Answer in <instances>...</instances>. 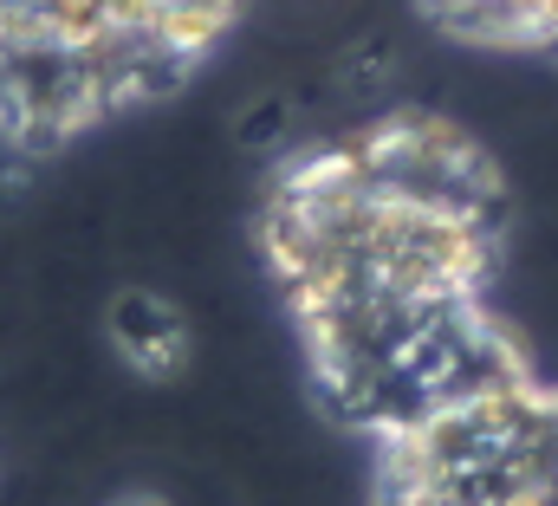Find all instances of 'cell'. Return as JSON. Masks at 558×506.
I'll return each mask as SVG.
<instances>
[{
  "mask_svg": "<svg viewBox=\"0 0 558 506\" xmlns=\"http://www.w3.org/2000/svg\"><path fill=\"white\" fill-rule=\"evenodd\" d=\"M377 506H558V396L513 371L390 429Z\"/></svg>",
  "mask_w": 558,
  "mask_h": 506,
  "instance_id": "3957f363",
  "label": "cell"
},
{
  "mask_svg": "<svg viewBox=\"0 0 558 506\" xmlns=\"http://www.w3.org/2000/svg\"><path fill=\"white\" fill-rule=\"evenodd\" d=\"M241 20V0H0V124L78 130L175 85Z\"/></svg>",
  "mask_w": 558,
  "mask_h": 506,
  "instance_id": "7a4b0ae2",
  "label": "cell"
},
{
  "mask_svg": "<svg viewBox=\"0 0 558 506\" xmlns=\"http://www.w3.org/2000/svg\"><path fill=\"white\" fill-rule=\"evenodd\" d=\"M105 338H111V351H118L137 377H175V371L189 364V351H195L189 312H182L169 292H156V286H124V292L111 299Z\"/></svg>",
  "mask_w": 558,
  "mask_h": 506,
  "instance_id": "277c9868",
  "label": "cell"
},
{
  "mask_svg": "<svg viewBox=\"0 0 558 506\" xmlns=\"http://www.w3.org/2000/svg\"><path fill=\"white\" fill-rule=\"evenodd\" d=\"M416 13L487 52H558V0H416Z\"/></svg>",
  "mask_w": 558,
  "mask_h": 506,
  "instance_id": "5b68a950",
  "label": "cell"
},
{
  "mask_svg": "<svg viewBox=\"0 0 558 506\" xmlns=\"http://www.w3.org/2000/svg\"><path fill=\"white\" fill-rule=\"evenodd\" d=\"M494 176L441 118H384L292 149L260 248L325 396L390 435L513 377L494 318Z\"/></svg>",
  "mask_w": 558,
  "mask_h": 506,
  "instance_id": "6da1fadb",
  "label": "cell"
}]
</instances>
